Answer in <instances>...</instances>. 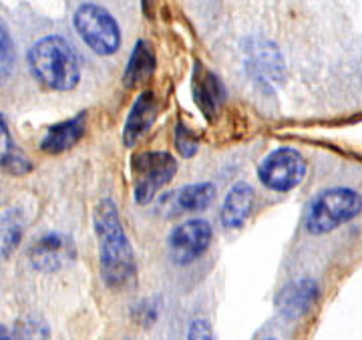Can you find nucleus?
I'll use <instances>...</instances> for the list:
<instances>
[{"mask_svg": "<svg viewBox=\"0 0 362 340\" xmlns=\"http://www.w3.org/2000/svg\"><path fill=\"white\" fill-rule=\"evenodd\" d=\"M93 225L99 235L101 276L109 288H123L135 278V254L125 234L113 199H101L93 211Z\"/></svg>", "mask_w": 362, "mask_h": 340, "instance_id": "1", "label": "nucleus"}, {"mask_svg": "<svg viewBox=\"0 0 362 340\" xmlns=\"http://www.w3.org/2000/svg\"><path fill=\"white\" fill-rule=\"evenodd\" d=\"M33 77L52 91H71L81 78V63L71 42L59 35L37 40L26 54Z\"/></svg>", "mask_w": 362, "mask_h": 340, "instance_id": "2", "label": "nucleus"}, {"mask_svg": "<svg viewBox=\"0 0 362 340\" xmlns=\"http://www.w3.org/2000/svg\"><path fill=\"white\" fill-rule=\"evenodd\" d=\"M362 211V197L350 187L324 189L308 204L306 230L312 235H322L354 220Z\"/></svg>", "mask_w": 362, "mask_h": 340, "instance_id": "3", "label": "nucleus"}, {"mask_svg": "<svg viewBox=\"0 0 362 340\" xmlns=\"http://www.w3.org/2000/svg\"><path fill=\"white\" fill-rule=\"evenodd\" d=\"M78 37L99 57H109L121 47V28L113 14L99 4H81L73 16Z\"/></svg>", "mask_w": 362, "mask_h": 340, "instance_id": "4", "label": "nucleus"}, {"mask_svg": "<svg viewBox=\"0 0 362 340\" xmlns=\"http://www.w3.org/2000/svg\"><path fill=\"white\" fill-rule=\"evenodd\" d=\"M133 197L139 206L149 204L177 171V161L165 151H147L133 157Z\"/></svg>", "mask_w": 362, "mask_h": 340, "instance_id": "5", "label": "nucleus"}, {"mask_svg": "<svg viewBox=\"0 0 362 340\" xmlns=\"http://www.w3.org/2000/svg\"><path fill=\"white\" fill-rule=\"evenodd\" d=\"M308 163L294 147H278L262 159L258 177L272 192H292L306 177Z\"/></svg>", "mask_w": 362, "mask_h": 340, "instance_id": "6", "label": "nucleus"}, {"mask_svg": "<svg viewBox=\"0 0 362 340\" xmlns=\"http://www.w3.org/2000/svg\"><path fill=\"white\" fill-rule=\"evenodd\" d=\"M211 238H214V232L206 220H187L180 223L169 234V258L177 266H187L209 248Z\"/></svg>", "mask_w": 362, "mask_h": 340, "instance_id": "7", "label": "nucleus"}, {"mask_svg": "<svg viewBox=\"0 0 362 340\" xmlns=\"http://www.w3.org/2000/svg\"><path fill=\"white\" fill-rule=\"evenodd\" d=\"M75 258L77 248L73 238L59 232L45 234L28 250V260L33 268L40 272H59L65 266H71Z\"/></svg>", "mask_w": 362, "mask_h": 340, "instance_id": "8", "label": "nucleus"}, {"mask_svg": "<svg viewBox=\"0 0 362 340\" xmlns=\"http://www.w3.org/2000/svg\"><path fill=\"white\" fill-rule=\"evenodd\" d=\"M318 284L312 278H300L286 284L276 296V306L286 320H298L310 312L312 304L318 300Z\"/></svg>", "mask_w": 362, "mask_h": 340, "instance_id": "9", "label": "nucleus"}, {"mask_svg": "<svg viewBox=\"0 0 362 340\" xmlns=\"http://www.w3.org/2000/svg\"><path fill=\"white\" fill-rule=\"evenodd\" d=\"M246 69L252 77L266 83V81H280L284 77V61L280 51L268 40H250L247 42Z\"/></svg>", "mask_w": 362, "mask_h": 340, "instance_id": "10", "label": "nucleus"}, {"mask_svg": "<svg viewBox=\"0 0 362 340\" xmlns=\"http://www.w3.org/2000/svg\"><path fill=\"white\" fill-rule=\"evenodd\" d=\"M194 101L207 119L214 117L226 101V87L220 77L202 63H195L194 69Z\"/></svg>", "mask_w": 362, "mask_h": 340, "instance_id": "11", "label": "nucleus"}, {"mask_svg": "<svg viewBox=\"0 0 362 340\" xmlns=\"http://www.w3.org/2000/svg\"><path fill=\"white\" fill-rule=\"evenodd\" d=\"M256 201V192L254 187L246 182H240L233 185L223 199V206L220 211V220L223 228L228 230H238L247 222L252 209Z\"/></svg>", "mask_w": 362, "mask_h": 340, "instance_id": "12", "label": "nucleus"}, {"mask_svg": "<svg viewBox=\"0 0 362 340\" xmlns=\"http://www.w3.org/2000/svg\"><path fill=\"white\" fill-rule=\"evenodd\" d=\"M157 117V99L153 91H143L135 103L131 107L129 117L125 121V129H123V141L127 147L139 141V137L145 135L149 127L153 125Z\"/></svg>", "mask_w": 362, "mask_h": 340, "instance_id": "13", "label": "nucleus"}, {"mask_svg": "<svg viewBox=\"0 0 362 340\" xmlns=\"http://www.w3.org/2000/svg\"><path fill=\"white\" fill-rule=\"evenodd\" d=\"M85 123H87V115L78 113L73 119H66L63 123L52 125L45 133V137L40 141V149L51 156H59L66 149H71L85 135Z\"/></svg>", "mask_w": 362, "mask_h": 340, "instance_id": "14", "label": "nucleus"}, {"mask_svg": "<svg viewBox=\"0 0 362 340\" xmlns=\"http://www.w3.org/2000/svg\"><path fill=\"white\" fill-rule=\"evenodd\" d=\"M153 71H156V52H153L149 42L137 40L135 49L131 52L127 69H125V75H123L125 87L131 89V87L141 85L153 75Z\"/></svg>", "mask_w": 362, "mask_h": 340, "instance_id": "15", "label": "nucleus"}, {"mask_svg": "<svg viewBox=\"0 0 362 340\" xmlns=\"http://www.w3.org/2000/svg\"><path fill=\"white\" fill-rule=\"evenodd\" d=\"M214 199H216V185L209 182L185 185L175 197L181 211H204L214 204Z\"/></svg>", "mask_w": 362, "mask_h": 340, "instance_id": "16", "label": "nucleus"}, {"mask_svg": "<svg viewBox=\"0 0 362 340\" xmlns=\"http://www.w3.org/2000/svg\"><path fill=\"white\" fill-rule=\"evenodd\" d=\"M23 235V213L11 208L2 216V258H8Z\"/></svg>", "mask_w": 362, "mask_h": 340, "instance_id": "17", "label": "nucleus"}, {"mask_svg": "<svg viewBox=\"0 0 362 340\" xmlns=\"http://www.w3.org/2000/svg\"><path fill=\"white\" fill-rule=\"evenodd\" d=\"M2 139H4V147H2V170H6L8 173H13V175H23L26 171L33 170L30 161L23 153H18L14 149L13 139L8 135V127L4 123V117H2Z\"/></svg>", "mask_w": 362, "mask_h": 340, "instance_id": "18", "label": "nucleus"}, {"mask_svg": "<svg viewBox=\"0 0 362 340\" xmlns=\"http://www.w3.org/2000/svg\"><path fill=\"white\" fill-rule=\"evenodd\" d=\"M175 147H177V151L181 153V157L189 159V157H194L195 153H197V149H199V137H197L187 125L177 123V127H175Z\"/></svg>", "mask_w": 362, "mask_h": 340, "instance_id": "19", "label": "nucleus"}, {"mask_svg": "<svg viewBox=\"0 0 362 340\" xmlns=\"http://www.w3.org/2000/svg\"><path fill=\"white\" fill-rule=\"evenodd\" d=\"M0 40H2V77H8L14 65V47L13 40H11V35H8V30H6L4 25H2V37H0Z\"/></svg>", "mask_w": 362, "mask_h": 340, "instance_id": "20", "label": "nucleus"}, {"mask_svg": "<svg viewBox=\"0 0 362 340\" xmlns=\"http://www.w3.org/2000/svg\"><path fill=\"white\" fill-rule=\"evenodd\" d=\"M187 340H216L209 322L204 318H195L189 324V332H187Z\"/></svg>", "mask_w": 362, "mask_h": 340, "instance_id": "21", "label": "nucleus"}, {"mask_svg": "<svg viewBox=\"0 0 362 340\" xmlns=\"http://www.w3.org/2000/svg\"><path fill=\"white\" fill-rule=\"evenodd\" d=\"M47 336H49L47 327L37 320H30L21 328V340H47Z\"/></svg>", "mask_w": 362, "mask_h": 340, "instance_id": "22", "label": "nucleus"}, {"mask_svg": "<svg viewBox=\"0 0 362 340\" xmlns=\"http://www.w3.org/2000/svg\"><path fill=\"white\" fill-rule=\"evenodd\" d=\"M141 4H143V13L149 16L151 11H153V0H141Z\"/></svg>", "mask_w": 362, "mask_h": 340, "instance_id": "23", "label": "nucleus"}, {"mask_svg": "<svg viewBox=\"0 0 362 340\" xmlns=\"http://www.w3.org/2000/svg\"><path fill=\"white\" fill-rule=\"evenodd\" d=\"M0 340H11V334H8V330L2 327V330H0Z\"/></svg>", "mask_w": 362, "mask_h": 340, "instance_id": "24", "label": "nucleus"}, {"mask_svg": "<svg viewBox=\"0 0 362 340\" xmlns=\"http://www.w3.org/2000/svg\"><path fill=\"white\" fill-rule=\"evenodd\" d=\"M268 340H274V339H268Z\"/></svg>", "mask_w": 362, "mask_h": 340, "instance_id": "25", "label": "nucleus"}]
</instances>
